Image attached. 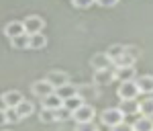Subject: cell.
<instances>
[{
    "instance_id": "3",
    "label": "cell",
    "mask_w": 153,
    "mask_h": 131,
    "mask_svg": "<svg viewBox=\"0 0 153 131\" xmlns=\"http://www.w3.org/2000/svg\"><path fill=\"white\" fill-rule=\"evenodd\" d=\"M96 117V111L92 105H86L82 103L80 107L76 109L74 113H71V119H76V123H84V121H94Z\"/></svg>"
},
{
    "instance_id": "4",
    "label": "cell",
    "mask_w": 153,
    "mask_h": 131,
    "mask_svg": "<svg viewBox=\"0 0 153 131\" xmlns=\"http://www.w3.org/2000/svg\"><path fill=\"white\" fill-rule=\"evenodd\" d=\"M23 29L25 33H39V31L45 29V19L39 16V14H29L23 21Z\"/></svg>"
},
{
    "instance_id": "22",
    "label": "cell",
    "mask_w": 153,
    "mask_h": 131,
    "mask_svg": "<svg viewBox=\"0 0 153 131\" xmlns=\"http://www.w3.org/2000/svg\"><path fill=\"white\" fill-rule=\"evenodd\" d=\"M135 58H133V55H129V53H127V51H123V55H118L117 60L112 61V66H135Z\"/></svg>"
},
{
    "instance_id": "15",
    "label": "cell",
    "mask_w": 153,
    "mask_h": 131,
    "mask_svg": "<svg viewBox=\"0 0 153 131\" xmlns=\"http://www.w3.org/2000/svg\"><path fill=\"white\" fill-rule=\"evenodd\" d=\"M90 64H92L94 70H102V68H110L112 66V61H110V58L106 53H96L94 58L90 60Z\"/></svg>"
},
{
    "instance_id": "19",
    "label": "cell",
    "mask_w": 153,
    "mask_h": 131,
    "mask_svg": "<svg viewBox=\"0 0 153 131\" xmlns=\"http://www.w3.org/2000/svg\"><path fill=\"white\" fill-rule=\"evenodd\" d=\"M120 111H123V115L127 117V115H137V100L135 98H127V100H120Z\"/></svg>"
},
{
    "instance_id": "16",
    "label": "cell",
    "mask_w": 153,
    "mask_h": 131,
    "mask_svg": "<svg viewBox=\"0 0 153 131\" xmlns=\"http://www.w3.org/2000/svg\"><path fill=\"white\" fill-rule=\"evenodd\" d=\"M21 33H25V29H23V21H10V23L4 27V35L8 37H16V35H21Z\"/></svg>"
},
{
    "instance_id": "8",
    "label": "cell",
    "mask_w": 153,
    "mask_h": 131,
    "mask_svg": "<svg viewBox=\"0 0 153 131\" xmlns=\"http://www.w3.org/2000/svg\"><path fill=\"white\" fill-rule=\"evenodd\" d=\"M31 90H33V94L39 96V98H43V96L51 94L55 88L51 86V84L47 82V80H37V82H33V86H31Z\"/></svg>"
},
{
    "instance_id": "32",
    "label": "cell",
    "mask_w": 153,
    "mask_h": 131,
    "mask_svg": "<svg viewBox=\"0 0 153 131\" xmlns=\"http://www.w3.org/2000/svg\"><path fill=\"white\" fill-rule=\"evenodd\" d=\"M0 125H6V115H4V111H0Z\"/></svg>"
},
{
    "instance_id": "21",
    "label": "cell",
    "mask_w": 153,
    "mask_h": 131,
    "mask_svg": "<svg viewBox=\"0 0 153 131\" xmlns=\"http://www.w3.org/2000/svg\"><path fill=\"white\" fill-rule=\"evenodd\" d=\"M10 45L14 49H29V35L21 33V35H16V37H10Z\"/></svg>"
},
{
    "instance_id": "7",
    "label": "cell",
    "mask_w": 153,
    "mask_h": 131,
    "mask_svg": "<svg viewBox=\"0 0 153 131\" xmlns=\"http://www.w3.org/2000/svg\"><path fill=\"white\" fill-rule=\"evenodd\" d=\"M29 35V49H33V51H39V49H43L47 45V37L43 35V31H39V33H27Z\"/></svg>"
},
{
    "instance_id": "18",
    "label": "cell",
    "mask_w": 153,
    "mask_h": 131,
    "mask_svg": "<svg viewBox=\"0 0 153 131\" xmlns=\"http://www.w3.org/2000/svg\"><path fill=\"white\" fill-rule=\"evenodd\" d=\"M41 103H43V109H51V111H55V109L61 107V98H59L55 92L43 96V98H41Z\"/></svg>"
},
{
    "instance_id": "28",
    "label": "cell",
    "mask_w": 153,
    "mask_h": 131,
    "mask_svg": "<svg viewBox=\"0 0 153 131\" xmlns=\"http://www.w3.org/2000/svg\"><path fill=\"white\" fill-rule=\"evenodd\" d=\"M68 119H71V111H68L65 107L55 109V121H68Z\"/></svg>"
},
{
    "instance_id": "6",
    "label": "cell",
    "mask_w": 153,
    "mask_h": 131,
    "mask_svg": "<svg viewBox=\"0 0 153 131\" xmlns=\"http://www.w3.org/2000/svg\"><path fill=\"white\" fill-rule=\"evenodd\" d=\"M135 78H137L135 66H114V80L125 82V80H135Z\"/></svg>"
},
{
    "instance_id": "31",
    "label": "cell",
    "mask_w": 153,
    "mask_h": 131,
    "mask_svg": "<svg viewBox=\"0 0 153 131\" xmlns=\"http://www.w3.org/2000/svg\"><path fill=\"white\" fill-rule=\"evenodd\" d=\"M94 4H100V6H104V8H112V6L118 4V0H94Z\"/></svg>"
},
{
    "instance_id": "2",
    "label": "cell",
    "mask_w": 153,
    "mask_h": 131,
    "mask_svg": "<svg viewBox=\"0 0 153 131\" xmlns=\"http://www.w3.org/2000/svg\"><path fill=\"white\" fill-rule=\"evenodd\" d=\"M117 94H118V98H120V100H127V98H137V96H139V88H137L135 80H125V82L118 84Z\"/></svg>"
},
{
    "instance_id": "26",
    "label": "cell",
    "mask_w": 153,
    "mask_h": 131,
    "mask_svg": "<svg viewBox=\"0 0 153 131\" xmlns=\"http://www.w3.org/2000/svg\"><path fill=\"white\" fill-rule=\"evenodd\" d=\"M74 131H98V125L94 121H84V123H76Z\"/></svg>"
},
{
    "instance_id": "27",
    "label": "cell",
    "mask_w": 153,
    "mask_h": 131,
    "mask_svg": "<svg viewBox=\"0 0 153 131\" xmlns=\"http://www.w3.org/2000/svg\"><path fill=\"white\" fill-rule=\"evenodd\" d=\"M4 115H6V123H19L21 121V117L16 115L14 107H6L4 109Z\"/></svg>"
},
{
    "instance_id": "13",
    "label": "cell",
    "mask_w": 153,
    "mask_h": 131,
    "mask_svg": "<svg viewBox=\"0 0 153 131\" xmlns=\"http://www.w3.org/2000/svg\"><path fill=\"white\" fill-rule=\"evenodd\" d=\"M131 125H133V131H153V117H143L141 115Z\"/></svg>"
},
{
    "instance_id": "17",
    "label": "cell",
    "mask_w": 153,
    "mask_h": 131,
    "mask_svg": "<svg viewBox=\"0 0 153 131\" xmlns=\"http://www.w3.org/2000/svg\"><path fill=\"white\" fill-rule=\"evenodd\" d=\"M2 98H4L6 107H16L25 96H23V92H19V90H8V92H4V94H2Z\"/></svg>"
},
{
    "instance_id": "11",
    "label": "cell",
    "mask_w": 153,
    "mask_h": 131,
    "mask_svg": "<svg viewBox=\"0 0 153 131\" xmlns=\"http://www.w3.org/2000/svg\"><path fill=\"white\" fill-rule=\"evenodd\" d=\"M135 84L139 88V94H153V76H141V78H135Z\"/></svg>"
},
{
    "instance_id": "5",
    "label": "cell",
    "mask_w": 153,
    "mask_h": 131,
    "mask_svg": "<svg viewBox=\"0 0 153 131\" xmlns=\"http://www.w3.org/2000/svg\"><path fill=\"white\" fill-rule=\"evenodd\" d=\"M110 82H114V66L102 68V70H94V84L106 86V84H110Z\"/></svg>"
},
{
    "instance_id": "10",
    "label": "cell",
    "mask_w": 153,
    "mask_h": 131,
    "mask_svg": "<svg viewBox=\"0 0 153 131\" xmlns=\"http://www.w3.org/2000/svg\"><path fill=\"white\" fill-rule=\"evenodd\" d=\"M137 113L143 117H153V96H145L143 100H137Z\"/></svg>"
},
{
    "instance_id": "34",
    "label": "cell",
    "mask_w": 153,
    "mask_h": 131,
    "mask_svg": "<svg viewBox=\"0 0 153 131\" xmlns=\"http://www.w3.org/2000/svg\"><path fill=\"white\" fill-rule=\"evenodd\" d=\"M2 131H10V129H2Z\"/></svg>"
},
{
    "instance_id": "25",
    "label": "cell",
    "mask_w": 153,
    "mask_h": 131,
    "mask_svg": "<svg viewBox=\"0 0 153 131\" xmlns=\"http://www.w3.org/2000/svg\"><path fill=\"white\" fill-rule=\"evenodd\" d=\"M39 119H41V123H53V121H55V111H51V109H41Z\"/></svg>"
},
{
    "instance_id": "9",
    "label": "cell",
    "mask_w": 153,
    "mask_h": 131,
    "mask_svg": "<svg viewBox=\"0 0 153 131\" xmlns=\"http://www.w3.org/2000/svg\"><path fill=\"white\" fill-rule=\"evenodd\" d=\"M45 80H47L53 88H57V86H61V84H65V82H70V76L65 74V72H59V70H53V72H49L47 76H45Z\"/></svg>"
},
{
    "instance_id": "23",
    "label": "cell",
    "mask_w": 153,
    "mask_h": 131,
    "mask_svg": "<svg viewBox=\"0 0 153 131\" xmlns=\"http://www.w3.org/2000/svg\"><path fill=\"white\" fill-rule=\"evenodd\" d=\"M123 51H125V45H120V43H117V45H110V47L106 49L104 53L110 58V61H114L118 58V55H123Z\"/></svg>"
},
{
    "instance_id": "20",
    "label": "cell",
    "mask_w": 153,
    "mask_h": 131,
    "mask_svg": "<svg viewBox=\"0 0 153 131\" xmlns=\"http://www.w3.org/2000/svg\"><path fill=\"white\" fill-rule=\"evenodd\" d=\"M82 103H84V100L78 94H71V96H68V98H63V100H61V107H65L68 111H71V113H74L76 109L82 105Z\"/></svg>"
},
{
    "instance_id": "24",
    "label": "cell",
    "mask_w": 153,
    "mask_h": 131,
    "mask_svg": "<svg viewBox=\"0 0 153 131\" xmlns=\"http://www.w3.org/2000/svg\"><path fill=\"white\" fill-rule=\"evenodd\" d=\"M78 96H80L82 100H88V98H96L98 92H96L92 86H82V88H78Z\"/></svg>"
},
{
    "instance_id": "12",
    "label": "cell",
    "mask_w": 153,
    "mask_h": 131,
    "mask_svg": "<svg viewBox=\"0 0 153 131\" xmlns=\"http://www.w3.org/2000/svg\"><path fill=\"white\" fill-rule=\"evenodd\" d=\"M14 111H16V115L21 117V121H23L25 117H31V115L35 113V107H33V103H31V100H25V98H23V100L14 107Z\"/></svg>"
},
{
    "instance_id": "14",
    "label": "cell",
    "mask_w": 153,
    "mask_h": 131,
    "mask_svg": "<svg viewBox=\"0 0 153 131\" xmlns=\"http://www.w3.org/2000/svg\"><path fill=\"white\" fill-rule=\"evenodd\" d=\"M53 92H55V94L63 100V98H68V96H71V94H78V86H76V84L65 82V84H61V86H57Z\"/></svg>"
},
{
    "instance_id": "1",
    "label": "cell",
    "mask_w": 153,
    "mask_h": 131,
    "mask_svg": "<svg viewBox=\"0 0 153 131\" xmlns=\"http://www.w3.org/2000/svg\"><path fill=\"white\" fill-rule=\"evenodd\" d=\"M125 119V115H123V111L118 107H110V109H104L102 111V115H100V121L104 123L106 127H112V125H117L120 121Z\"/></svg>"
},
{
    "instance_id": "33",
    "label": "cell",
    "mask_w": 153,
    "mask_h": 131,
    "mask_svg": "<svg viewBox=\"0 0 153 131\" xmlns=\"http://www.w3.org/2000/svg\"><path fill=\"white\" fill-rule=\"evenodd\" d=\"M4 109H6V103H4V98L0 96V111H4Z\"/></svg>"
},
{
    "instance_id": "30",
    "label": "cell",
    "mask_w": 153,
    "mask_h": 131,
    "mask_svg": "<svg viewBox=\"0 0 153 131\" xmlns=\"http://www.w3.org/2000/svg\"><path fill=\"white\" fill-rule=\"evenodd\" d=\"M71 4L76 6V8H90L92 4H94V0H71Z\"/></svg>"
},
{
    "instance_id": "29",
    "label": "cell",
    "mask_w": 153,
    "mask_h": 131,
    "mask_svg": "<svg viewBox=\"0 0 153 131\" xmlns=\"http://www.w3.org/2000/svg\"><path fill=\"white\" fill-rule=\"evenodd\" d=\"M110 131H133V125H131V123H127V121L123 119L120 123L112 125V127H110Z\"/></svg>"
}]
</instances>
